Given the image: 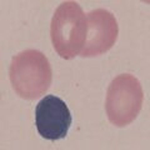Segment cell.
<instances>
[{"label": "cell", "mask_w": 150, "mask_h": 150, "mask_svg": "<svg viewBox=\"0 0 150 150\" xmlns=\"http://www.w3.org/2000/svg\"><path fill=\"white\" fill-rule=\"evenodd\" d=\"M9 78L19 96L34 100L48 91L51 85L53 70L48 58L41 51L26 49L13 58Z\"/></svg>", "instance_id": "6da1fadb"}, {"label": "cell", "mask_w": 150, "mask_h": 150, "mask_svg": "<svg viewBox=\"0 0 150 150\" xmlns=\"http://www.w3.org/2000/svg\"><path fill=\"white\" fill-rule=\"evenodd\" d=\"M86 16L76 1H64L51 19L50 36L55 51L63 59H73L83 50L86 39Z\"/></svg>", "instance_id": "7a4b0ae2"}, {"label": "cell", "mask_w": 150, "mask_h": 150, "mask_svg": "<svg viewBox=\"0 0 150 150\" xmlns=\"http://www.w3.org/2000/svg\"><path fill=\"white\" fill-rule=\"evenodd\" d=\"M144 93L139 80L130 74H121L111 80L106 93L108 119L123 128L137 119L143 106Z\"/></svg>", "instance_id": "3957f363"}, {"label": "cell", "mask_w": 150, "mask_h": 150, "mask_svg": "<svg viewBox=\"0 0 150 150\" xmlns=\"http://www.w3.org/2000/svg\"><path fill=\"white\" fill-rule=\"evenodd\" d=\"M86 39L80 53L83 58H93L110 50L119 34L115 16L105 9H95L86 15Z\"/></svg>", "instance_id": "277c9868"}, {"label": "cell", "mask_w": 150, "mask_h": 150, "mask_svg": "<svg viewBox=\"0 0 150 150\" xmlns=\"http://www.w3.org/2000/svg\"><path fill=\"white\" fill-rule=\"evenodd\" d=\"M35 125L46 140L65 138L71 125V114L65 101L55 95H45L35 108Z\"/></svg>", "instance_id": "5b68a950"}]
</instances>
